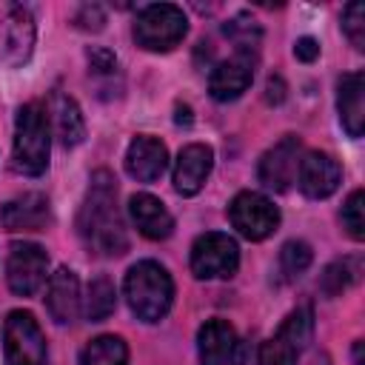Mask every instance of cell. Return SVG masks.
I'll use <instances>...</instances> for the list:
<instances>
[{
  "label": "cell",
  "mask_w": 365,
  "mask_h": 365,
  "mask_svg": "<svg viewBox=\"0 0 365 365\" xmlns=\"http://www.w3.org/2000/svg\"><path fill=\"white\" fill-rule=\"evenodd\" d=\"M77 234L88 254L97 257H120L128 248L125 225L117 208V180L106 168L91 174L88 191L77 214Z\"/></svg>",
  "instance_id": "cell-1"
},
{
  "label": "cell",
  "mask_w": 365,
  "mask_h": 365,
  "mask_svg": "<svg viewBox=\"0 0 365 365\" xmlns=\"http://www.w3.org/2000/svg\"><path fill=\"white\" fill-rule=\"evenodd\" d=\"M123 294H125V302L137 319L160 322L174 302V279L160 262L143 259V262L128 268L125 282H123Z\"/></svg>",
  "instance_id": "cell-2"
},
{
  "label": "cell",
  "mask_w": 365,
  "mask_h": 365,
  "mask_svg": "<svg viewBox=\"0 0 365 365\" xmlns=\"http://www.w3.org/2000/svg\"><path fill=\"white\" fill-rule=\"evenodd\" d=\"M48 114L40 103H26L14 120V168L29 177H40L48 165Z\"/></svg>",
  "instance_id": "cell-3"
},
{
  "label": "cell",
  "mask_w": 365,
  "mask_h": 365,
  "mask_svg": "<svg viewBox=\"0 0 365 365\" xmlns=\"http://www.w3.org/2000/svg\"><path fill=\"white\" fill-rule=\"evenodd\" d=\"M188 34V17L180 6L154 3L145 6L134 20V40L145 51H171Z\"/></svg>",
  "instance_id": "cell-4"
},
{
  "label": "cell",
  "mask_w": 365,
  "mask_h": 365,
  "mask_svg": "<svg viewBox=\"0 0 365 365\" xmlns=\"http://www.w3.org/2000/svg\"><path fill=\"white\" fill-rule=\"evenodd\" d=\"M259 51L257 43H251V29L237 37V48L228 60L217 63L214 71L208 74V91L217 103H231L237 100L254 80V68H257Z\"/></svg>",
  "instance_id": "cell-5"
},
{
  "label": "cell",
  "mask_w": 365,
  "mask_h": 365,
  "mask_svg": "<svg viewBox=\"0 0 365 365\" xmlns=\"http://www.w3.org/2000/svg\"><path fill=\"white\" fill-rule=\"evenodd\" d=\"M311 334H314V308L311 305L294 308L279 325V331L259 345L257 365H297L299 354L311 342Z\"/></svg>",
  "instance_id": "cell-6"
},
{
  "label": "cell",
  "mask_w": 365,
  "mask_h": 365,
  "mask_svg": "<svg viewBox=\"0 0 365 365\" xmlns=\"http://www.w3.org/2000/svg\"><path fill=\"white\" fill-rule=\"evenodd\" d=\"M6 365H46V336L31 311H11L3 325Z\"/></svg>",
  "instance_id": "cell-7"
},
{
  "label": "cell",
  "mask_w": 365,
  "mask_h": 365,
  "mask_svg": "<svg viewBox=\"0 0 365 365\" xmlns=\"http://www.w3.org/2000/svg\"><path fill=\"white\" fill-rule=\"evenodd\" d=\"M240 268V248L228 234L205 231L191 245V274L197 279H228Z\"/></svg>",
  "instance_id": "cell-8"
},
{
  "label": "cell",
  "mask_w": 365,
  "mask_h": 365,
  "mask_svg": "<svg viewBox=\"0 0 365 365\" xmlns=\"http://www.w3.org/2000/svg\"><path fill=\"white\" fill-rule=\"evenodd\" d=\"M228 217H231V225L251 242L271 237L279 225V208L265 194H257V191L237 194L228 205Z\"/></svg>",
  "instance_id": "cell-9"
},
{
  "label": "cell",
  "mask_w": 365,
  "mask_h": 365,
  "mask_svg": "<svg viewBox=\"0 0 365 365\" xmlns=\"http://www.w3.org/2000/svg\"><path fill=\"white\" fill-rule=\"evenodd\" d=\"M37 40V26L29 9L14 6L0 17V63L6 68H20L29 63Z\"/></svg>",
  "instance_id": "cell-10"
},
{
  "label": "cell",
  "mask_w": 365,
  "mask_h": 365,
  "mask_svg": "<svg viewBox=\"0 0 365 365\" xmlns=\"http://www.w3.org/2000/svg\"><path fill=\"white\" fill-rule=\"evenodd\" d=\"M48 271V254L37 242H14L6 259V279L17 297H31Z\"/></svg>",
  "instance_id": "cell-11"
},
{
  "label": "cell",
  "mask_w": 365,
  "mask_h": 365,
  "mask_svg": "<svg viewBox=\"0 0 365 365\" xmlns=\"http://www.w3.org/2000/svg\"><path fill=\"white\" fill-rule=\"evenodd\" d=\"M197 351L200 365H245V348L240 334L225 319H208L202 322L197 334Z\"/></svg>",
  "instance_id": "cell-12"
},
{
  "label": "cell",
  "mask_w": 365,
  "mask_h": 365,
  "mask_svg": "<svg viewBox=\"0 0 365 365\" xmlns=\"http://www.w3.org/2000/svg\"><path fill=\"white\" fill-rule=\"evenodd\" d=\"M299 148H302V143L294 134H285L279 143H274L259 157V165H257L259 182L271 191H288V185L294 182V174L299 168Z\"/></svg>",
  "instance_id": "cell-13"
},
{
  "label": "cell",
  "mask_w": 365,
  "mask_h": 365,
  "mask_svg": "<svg viewBox=\"0 0 365 365\" xmlns=\"http://www.w3.org/2000/svg\"><path fill=\"white\" fill-rule=\"evenodd\" d=\"M299 191L308 200H325L339 188L342 168L339 163L325 151H308L299 160Z\"/></svg>",
  "instance_id": "cell-14"
},
{
  "label": "cell",
  "mask_w": 365,
  "mask_h": 365,
  "mask_svg": "<svg viewBox=\"0 0 365 365\" xmlns=\"http://www.w3.org/2000/svg\"><path fill=\"white\" fill-rule=\"evenodd\" d=\"M51 222L48 197L40 191H26L0 205V225L6 231H43Z\"/></svg>",
  "instance_id": "cell-15"
},
{
  "label": "cell",
  "mask_w": 365,
  "mask_h": 365,
  "mask_svg": "<svg viewBox=\"0 0 365 365\" xmlns=\"http://www.w3.org/2000/svg\"><path fill=\"white\" fill-rule=\"evenodd\" d=\"M211 168H214V148L205 143H188L174 163V191L182 197H194L205 185Z\"/></svg>",
  "instance_id": "cell-16"
},
{
  "label": "cell",
  "mask_w": 365,
  "mask_h": 365,
  "mask_svg": "<svg viewBox=\"0 0 365 365\" xmlns=\"http://www.w3.org/2000/svg\"><path fill=\"white\" fill-rule=\"evenodd\" d=\"M168 165V148L165 143H160L151 134H140L131 140L128 151H125V171L137 180V182H154L163 177Z\"/></svg>",
  "instance_id": "cell-17"
},
{
  "label": "cell",
  "mask_w": 365,
  "mask_h": 365,
  "mask_svg": "<svg viewBox=\"0 0 365 365\" xmlns=\"http://www.w3.org/2000/svg\"><path fill=\"white\" fill-rule=\"evenodd\" d=\"M336 111L348 137H362L365 128V77L362 71L342 74L336 86Z\"/></svg>",
  "instance_id": "cell-18"
},
{
  "label": "cell",
  "mask_w": 365,
  "mask_h": 365,
  "mask_svg": "<svg viewBox=\"0 0 365 365\" xmlns=\"http://www.w3.org/2000/svg\"><path fill=\"white\" fill-rule=\"evenodd\" d=\"M46 308L51 314L54 322L60 325H71L80 314V282L77 274L71 268H57L48 279V291H46Z\"/></svg>",
  "instance_id": "cell-19"
},
{
  "label": "cell",
  "mask_w": 365,
  "mask_h": 365,
  "mask_svg": "<svg viewBox=\"0 0 365 365\" xmlns=\"http://www.w3.org/2000/svg\"><path fill=\"white\" fill-rule=\"evenodd\" d=\"M128 214L137 225V231L145 240H165L174 231V217L168 214V208L151 197V194H134L128 200Z\"/></svg>",
  "instance_id": "cell-20"
},
{
  "label": "cell",
  "mask_w": 365,
  "mask_h": 365,
  "mask_svg": "<svg viewBox=\"0 0 365 365\" xmlns=\"http://www.w3.org/2000/svg\"><path fill=\"white\" fill-rule=\"evenodd\" d=\"M54 125H57V137L63 140L66 148L80 145L86 137V123H83L80 106L68 94H54Z\"/></svg>",
  "instance_id": "cell-21"
},
{
  "label": "cell",
  "mask_w": 365,
  "mask_h": 365,
  "mask_svg": "<svg viewBox=\"0 0 365 365\" xmlns=\"http://www.w3.org/2000/svg\"><path fill=\"white\" fill-rule=\"evenodd\" d=\"M80 365H128V345L123 336L103 334L83 348Z\"/></svg>",
  "instance_id": "cell-22"
},
{
  "label": "cell",
  "mask_w": 365,
  "mask_h": 365,
  "mask_svg": "<svg viewBox=\"0 0 365 365\" xmlns=\"http://www.w3.org/2000/svg\"><path fill=\"white\" fill-rule=\"evenodd\" d=\"M362 274V262L359 257H342V259H334L322 277H319V288L325 297H339L345 288H351Z\"/></svg>",
  "instance_id": "cell-23"
},
{
  "label": "cell",
  "mask_w": 365,
  "mask_h": 365,
  "mask_svg": "<svg viewBox=\"0 0 365 365\" xmlns=\"http://www.w3.org/2000/svg\"><path fill=\"white\" fill-rule=\"evenodd\" d=\"M117 305V291H114V282L106 277V274H97L91 282H88V291H86V317L91 322H103L106 317H111Z\"/></svg>",
  "instance_id": "cell-24"
},
{
  "label": "cell",
  "mask_w": 365,
  "mask_h": 365,
  "mask_svg": "<svg viewBox=\"0 0 365 365\" xmlns=\"http://www.w3.org/2000/svg\"><path fill=\"white\" fill-rule=\"evenodd\" d=\"M314 254H311V245L302 242V240H288L282 248H279V271L285 279H297L299 274L308 271Z\"/></svg>",
  "instance_id": "cell-25"
},
{
  "label": "cell",
  "mask_w": 365,
  "mask_h": 365,
  "mask_svg": "<svg viewBox=\"0 0 365 365\" xmlns=\"http://www.w3.org/2000/svg\"><path fill=\"white\" fill-rule=\"evenodd\" d=\"M339 220H342V228L348 231V237L351 240H362L365 237V194L356 188V191H351V197L345 200V205H342V214H339Z\"/></svg>",
  "instance_id": "cell-26"
},
{
  "label": "cell",
  "mask_w": 365,
  "mask_h": 365,
  "mask_svg": "<svg viewBox=\"0 0 365 365\" xmlns=\"http://www.w3.org/2000/svg\"><path fill=\"white\" fill-rule=\"evenodd\" d=\"M342 31L351 40L354 48L365 46V6L362 3H348L342 11Z\"/></svg>",
  "instance_id": "cell-27"
},
{
  "label": "cell",
  "mask_w": 365,
  "mask_h": 365,
  "mask_svg": "<svg viewBox=\"0 0 365 365\" xmlns=\"http://www.w3.org/2000/svg\"><path fill=\"white\" fill-rule=\"evenodd\" d=\"M74 23H77L83 31H100L103 23H106V17H103V9H100V6H83V9L77 11Z\"/></svg>",
  "instance_id": "cell-28"
},
{
  "label": "cell",
  "mask_w": 365,
  "mask_h": 365,
  "mask_svg": "<svg viewBox=\"0 0 365 365\" xmlns=\"http://www.w3.org/2000/svg\"><path fill=\"white\" fill-rule=\"evenodd\" d=\"M88 66H91L94 74H111L117 68V57L106 48H91L88 51Z\"/></svg>",
  "instance_id": "cell-29"
},
{
  "label": "cell",
  "mask_w": 365,
  "mask_h": 365,
  "mask_svg": "<svg viewBox=\"0 0 365 365\" xmlns=\"http://www.w3.org/2000/svg\"><path fill=\"white\" fill-rule=\"evenodd\" d=\"M294 54H297V60H302V63H314V60L319 57V43H317L314 37H299V40L294 43Z\"/></svg>",
  "instance_id": "cell-30"
},
{
  "label": "cell",
  "mask_w": 365,
  "mask_h": 365,
  "mask_svg": "<svg viewBox=\"0 0 365 365\" xmlns=\"http://www.w3.org/2000/svg\"><path fill=\"white\" fill-rule=\"evenodd\" d=\"M282 100H285V83H282V77H268V83H265V103L279 106Z\"/></svg>",
  "instance_id": "cell-31"
},
{
  "label": "cell",
  "mask_w": 365,
  "mask_h": 365,
  "mask_svg": "<svg viewBox=\"0 0 365 365\" xmlns=\"http://www.w3.org/2000/svg\"><path fill=\"white\" fill-rule=\"evenodd\" d=\"M317 365H331V362H328V356H322V359H317Z\"/></svg>",
  "instance_id": "cell-32"
}]
</instances>
